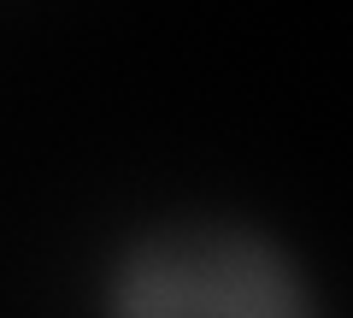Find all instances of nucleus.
Instances as JSON below:
<instances>
[{
    "instance_id": "nucleus-1",
    "label": "nucleus",
    "mask_w": 353,
    "mask_h": 318,
    "mask_svg": "<svg viewBox=\"0 0 353 318\" xmlns=\"http://www.w3.org/2000/svg\"><path fill=\"white\" fill-rule=\"evenodd\" d=\"M130 318H301L294 289L259 248L230 236H183L141 259Z\"/></svg>"
}]
</instances>
